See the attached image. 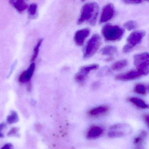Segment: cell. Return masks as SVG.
Returning a JSON list of instances; mask_svg holds the SVG:
<instances>
[{
    "instance_id": "obj_1",
    "label": "cell",
    "mask_w": 149,
    "mask_h": 149,
    "mask_svg": "<svg viewBox=\"0 0 149 149\" xmlns=\"http://www.w3.org/2000/svg\"><path fill=\"white\" fill-rule=\"evenodd\" d=\"M98 13L99 6L97 3L94 2L85 3L82 7L81 15L77 20V24L81 25L88 22L91 26H94L96 22Z\"/></svg>"
},
{
    "instance_id": "obj_2",
    "label": "cell",
    "mask_w": 149,
    "mask_h": 149,
    "mask_svg": "<svg viewBox=\"0 0 149 149\" xmlns=\"http://www.w3.org/2000/svg\"><path fill=\"white\" fill-rule=\"evenodd\" d=\"M124 29L118 26L107 24L103 27L102 34L107 41L115 42L120 40L123 36Z\"/></svg>"
},
{
    "instance_id": "obj_3",
    "label": "cell",
    "mask_w": 149,
    "mask_h": 149,
    "mask_svg": "<svg viewBox=\"0 0 149 149\" xmlns=\"http://www.w3.org/2000/svg\"><path fill=\"white\" fill-rule=\"evenodd\" d=\"M149 57L148 53L138 54L133 57L134 65L143 76L146 75L149 73Z\"/></svg>"
},
{
    "instance_id": "obj_4",
    "label": "cell",
    "mask_w": 149,
    "mask_h": 149,
    "mask_svg": "<svg viewBox=\"0 0 149 149\" xmlns=\"http://www.w3.org/2000/svg\"><path fill=\"white\" fill-rule=\"evenodd\" d=\"M102 40L98 34H95L91 38L87 43L84 51V57L88 59L93 56L97 52L101 46Z\"/></svg>"
},
{
    "instance_id": "obj_5",
    "label": "cell",
    "mask_w": 149,
    "mask_h": 149,
    "mask_svg": "<svg viewBox=\"0 0 149 149\" xmlns=\"http://www.w3.org/2000/svg\"><path fill=\"white\" fill-rule=\"evenodd\" d=\"M99 66L97 64H92L82 67L74 76L75 81L80 84H83L86 81L89 73L97 69Z\"/></svg>"
},
{
    "instance_id": "obj_6",
    "label": "cell",
    "mask_w": 149,
    "mask_h": 149,
    "mask_svg": "<svg viewBox=\"0 0 149 149\" xmlns=\"http://www.w3.org/2000/svg\"><path fill=\"white\" fill-rule=\"evenodd\" d=\"M145 32L143 30L132 32L127 39L126 46L132 50V49L139 44L145 36Z\"/></svg>"
},
{
    "instance_id": "obj_7",
    "label": "cell",
    "mask_w": 149,
    "mask_h": 149,
    "mask_svg": "<svg viewBox=\"0 0 149 149\" xmlns=\"http://www.w3.org/2000/svg\"><path fill=\"white\" fill-rule=\"evenodd\" d=\"M115 13V7L112 4L110 3L105 5L102 10L100 23H104L110 20L114 17Z\"/></svg>"
},
{
    "instance_id": "obj_8",
    "label": "cell",
    "mask_w": 149,
    "mask_h": 149,
    "mask_svg": "<svg viewBox=\"0 0 149 149\" xmlns=\"http://www.w3.org/2000/svg\"><path fill=\"white\" fill-rule=\"evenodd\" d=\"M142 74L138 70H132L124 74L118 75L116 77V80L128 81L135 80L143 76Z\"/></svg>"
},
{
    "instance_id": "obj_9",
    "label": "cell",
    "mask_w": 149,
    "mask_h": 149,
    "mask_svg": "<svg viewBox=\"0 0 149 149\" xmlns=\"http://www.w3.org/2000/svg\"><path fill=\"white\" fill-rule=\"evenodd\" d=\"M90 32V29L88 28L83 29L77 31L74 36V41L76 44L78 46L83 45L86 38L89 35Z\"/></svg>"
},
{
    "instance_id": "obj_10",
    "label": "cell",
    "mask_w": 149,
    "mask_h": 149,
    "mask_svg": "<svg viewBox=\"0 0 149 149\" xmlns=\"http://www.w3.org/2000/svg\"><path fill=\"white\" fill-rule=\"evenodd\" d=\"M35 68V64L32 63L29 68L26 71L23 72L20 76L19 81L21 83H25L31 80Z\"/></svg>"
},
{
    "instance_id": "obj_11",
    "label": "cell",
    "mask_w": 149,
    "mask_h": 149,
    "mask_svg": "<svg viewBox=\"0 0 149 149\" xmlns=\"http://www.w3.org/2000/svg\"><path fill=\"white\" fill-rule=\"evenodd\" d=\"M102 132L103 130L102 128L98 126H94L91 128L87 136L89 138H95L102 135Z\"/></svg>"
},
{
    "instance_id": "obj_12",
    "label": "cell",
    "mask_w": 149,
    "mask_h": 149,
    "mask_svg": "<svg viewBox=\"0 0 149 149\" xmlns=\"http://www.w3.org/2000/svg\"><path fill=\"white\" fill-rule=\"evenodd\" d=\"M11 3L13 6L19 12H22L28 7L27 5L23 0H17L15 1H11Z\"/></svg>"
},
{
    "instance_id": "obj_13",
    "label": "cell",
    "mask_w": 149,
    "mask_h": 149,
    "mask_svg": "<svg viewBox=\"0 0 149 149\" xmlns=\"http://www.w3.org/2000/svg\"><path fill=\"white\" fill-rule=\"evenodd\" d=\"M117 52V49L112 46H107L104 47L101 50V53L103 55L111 56Z\"/></svg>"
},
{
    "instance_id": "obj_14",
    "label": "cell",
    "mask_w": 149,
    "mask_h": 149,
    "mask_svg": "<svg viewBox=\"0 0 149 149\" xmlns=\"http://www.w3.org/2000/svg\"><path fill=\"white\" fill-rule=\"evenodd\" d=\"M128 64L127 60H123L117 61L111 66V69L115 71H118L125 68Z\"/></svg>"
},
{
    "instance_id": "obj_15",
    "label": "cell",
    "mask_w": 149,
    "mask_h": 149,
    "mask_svg": "<svg viewBox=\"0 0 149 149\" xmlns=\"http://www.w3.org/2000/svg\"><path fill=\"white\" fill-rule=\"evenodd\" d=\"M129 101L133 103L136 106L142 109H146L148 108V104H146L144 101L137 97H132L129 99Z\"/></svg>"
},
{
    "instance_id": "obj_16",
    "label": "cell",
    "mask_w": 149,
    "mask_h": 149,
    "mask_svg": "<svg viewBox=\"0 0 149 149\" xmlns=\"http://www.w3.org/2000/svg\"><path fill=\"white\" fill-rule=\"evenodd\" d=\"M148 88L143 84L139 83L136 84L134 88V91L136 93L140 95H145L147 93Z\"/></svg>"
},
{
    "instance_id": "obj_17",
    "label": "cell",
    "mask_w": 149,
    "mask_h": 149,
    "mask_svg": "<svg viewBox=\"0 0 149 149\" xmlns=\"http://www.w3.org/2000/svg\"><path fill=\"white\" fill-rule=\"evenodd\" d=\"M108 108L106 106H100L92 109L89 112L90 115L92 116H97L102 113H105L108 111Z\"/></svg>"
},
{
    "instance_id": "obj_18",
    "label": "cell",
    "mask_w": 149,
    "mask_h": 149,
    "mask_svg": "<svg viewBox=\"0 0 149 149\" xmlns=\"http://www.w3.org/2000/svg\"><path fill=\"white\" fill-rule=\"evenodd\" d=\"M42 40H43L42 39H40L38 41L37 45L35 47L33 51V54L32 59H31V61L33 62L38 56V54H39V50H40V47L42 43Z\"/></svg>"
},
{
    "instance_id": "obj_19",
    "label": "cell",
    "mask_w": 149,
    "mask_h": 149,
    "mask_svg": "<svg viewBox=\"0 0 149 149\" xmlns=\"http://www.w3.org/2000/svg\"><path fill=\"white\" fill-rule=\"evenodd\" d=\"M125 28L129 31L135 29L137 26V24L134 21H129L125 23Z\"/></svg>"
},
{
    "instance_id": "obj_20",
    "label": "cell",
    "mask_w": 149,
    "mask_h": 149,
    "mask_svg": "<svg viewBox=\"0 0 149 149\" xmlns=\"http://www.w3.org/2000/svg\"><path fill=\"white\" fill-rule=\"evenodd\" d=\"M18 121V116L17 113H15V112H13L7 118L8 122L10 124L14 123Z\"/></svg>"
},
{
    "instance_id": "obj_21",
    "label": "cell",
    "mask_w": 149,
    "mask_h": 149,
    "mask_svg": "<svg viewBox=\"0 0 149 149\" xmlns=\"http://www.w3.org/2000/svg\"><path fill=\"white\" fill-rule=\"evenodd\" d=\"M37 10V5L35 3H33L29 6V13L31 15H34L36 13Z\"/></svg>"
},
{
    "instance_id": "obj_22",
    "label": "cell",
    "mask_w": 149,
    "mask_h": 149,
    "mask_svg": "<svg viewBox=\"0 0 149 149\" xmlns=\"http://www.w3.org/2000/svg\"><path fill=\"white\" fill-rule=\"evenodd\" d=\"M108 135L110 137H119L124 136V133L122 132L112 131L109 132Z\"/></svg>"
},
{
    "instance_id": "obj_23",
    "label": "cell",
    "mask_w": 149,
    "mask_h": 149,
    "mask_svg": "<svg viewBox=\"0 0 149 149\" xmlns=\"http://www.w3.org/2000/svg\"><path fill=\"white\" fill-rule=\"evenodd\" d=\"M124 3H126L127 4H138L143 2L142 1H124Z\"/></svg>"
},
{
    "instance_id": "obj_24",
    "label": "cell",
    "mask_w": 149,
    "mask_h": 149,
    "mask_svg": "<svg viewBox=\"0 0 149 149\" xmlns=\"http://www.w3.org/2000/svg\"><path fill=\"white\" fill-rule=\"evenodd\" d=\"M13 147L11 144L8 143L5 145L1 149H13Z\"/></svg>"
},
{
    "instance_id": "obj_25",
    "label": "cell",
    "mask_w": 149,
    "mask_h": 149,
    "mask_svg": "<svg viewBox=\"0 0 149 149\" xmlns=\"http://www.w3.org/2000/svg\"><path fill=\"white\" fill-rule=\"evenodd\" d=\"M5 124H0V138L3 137V134L1 133V130L3 129L4 127H5Z\"/></svg>"
},
{
    "instance_id": "obj_26",
    "label": "cell",
    "mask_w": 149,
    "mask_h": 149,
    "mask_svg": "<svg viewBox=\"0 0 149 149\" xmlns=\"http://www.w3.org/2000/svg\"><path fill=\"white\" fill-rule=\"evenodd\" d=\"M17 131V129H16V128H13V129H12V130L10 131L9 133L10 134H15V133H16Z\"/></svg>"
},
{
    "instance_id": "obj_27",
    "label": "cell",
    "mask_w": 149,
    "mask_h": 149,
    "mask_svg": "<svg viewBox=\"0 0 149 149\" xmlns=\"http://www.w3.org/2000/svg\"><path fill=\"white\" fill-rule=\"evenodd\" d=\"M113 60V58H112V57H109V58H107V59H106V61H112Z\"/></svg>"
},
{
    "instance_id": "obj_28",
    "label": "cell",
    "mask_w": 149,
    "mask_h": 149,
    "mask_svg": "<svg viewBox=\"0 0 149 149\" xmlns=\"http://www.w3.org/2000/svg\"><path fill=\"white\" fill-rule=\"evenodd\" d=\"M146 121L147 122V124L149 123V117H148V116L146 117Z\"/></svg>"
}]
</instances>
